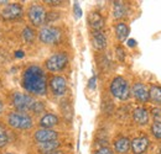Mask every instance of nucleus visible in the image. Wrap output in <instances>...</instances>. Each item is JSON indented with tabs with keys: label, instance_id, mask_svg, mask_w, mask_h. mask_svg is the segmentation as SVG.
I'll return each instance as SVG.
<instances>
[{
	"label": "nucleus",
	"instance_id": "6ab92c4d",
	"mask_svg": "<svg viewBox=\"0 0 161 154\" xmlns=\"http://www.w3.org/2000/svg\"><path fill=\"white\" fill-rule=\"evenodd\" d=\"M129 27L124 23V22H119L117 26H115V35H117V38L119 39L120 42H124L126 37L129 36Z\"/></svg>",
	"mask_w": 161,
	"mask_h": 154
},
{
	"label": "nucleus",
	"instance_id": "423d86ee",
	"mask_svg": "<svg viewBox=\"0 0 161 154\" xmlns=\"http://www.w3.org/2000/svg\"><path fill=\"white\" fill-rule=\"evenodd\" d=\"M39 39L43 44H55L61 39V30L55 26H45L39 32Z\"/></svg>",
	"mask_w": 161,
	"mask_h": 154
},
{
	"label": "nucleus",
	"instance_id": "473e14b6",
	"mask_svg": "<svg viewBox=\"0 0 161 154\" xmlns=\"http://www.w3.org/2000/svg\"><path fill=\"white\" fill-rule=\"evenodd\" d=\"M3 109H4V105H3V102L0 101V114L3 112Z\"/></svg>",
	"mask_w": 161,
	"mask_h": 154
},
{
	"label": "nucleus",
	"instance_id": "0eeeda50",
	"mask_svg": "<svg viewBox=\"0 0 161 154\" xmlns=\"http://www.w3.org/2000/svg\"><path fill=\"white\" fill-rule=\"evenodd\" d=\"M27 16L30 22L34 25V26H42L43 23H46V20H47V13L45 10L43 6L41 5H31L27 10Z\"/></svg>",
	"mask_w": 161,
	"mask_h": 154
},
{
	"label": "nucleus",
	"instance_id": "c85d7f7f",
	"mask_svg": "<svg viewBox=\"0 0 161 154\" xmlns=\"http://www.w3.org/2000/svg\"><path fill=\"white\" fill-rule=\"evenodd\" d=\"M89 88L91 89H94L96 88V77H92L89 80Z\"/></svg>",
	"mask_w": 161,
	"mask_h": 154
},
{
	"label": "nucleus",
	"instance_id": "2f4dec72",
	"mask_svg": "<svg viewBox=\"0 0 161 154\" xmlns=\"http://www.w3.org/2000/svg\"><path fill=\"white\" fill-rule=\"evenodd\" d=\"M128 44H129L130 47H134V46H135V41H134V39H129V43H128Z\"/></svg>",
	"mask_w": 161,
	"mask_h": 154
},
{
	"label": "nucleus",
	"instance_id": "6e6552de",
	"mask_svg": "<svg viewBox=\"0 0 161 154\" xmlns=\"http://www.w3.org/2000/svg\"><path fill=\"white\" fill-rule=\"evenodd\" d=\"M1 19L5 21H13L22 16L24 14V9L20 4L18 3H13V4H8L1 11Z\"/></svg>",
	"mask_w": 161,
	"mask_h": 154
},
{
	"label": "nucleus",
	"instance_id": "7ed1b4c3",
	"mask_svg": "<svg viewBox=\"0 0 161 154\" xmlns=\"http://www.w3.org/2000/svg\"><path fill=\"white\" fill-rule=\"evenodd\" d=\"M110 93L112 95L119 100H126L131 90H130V86H129V83L124 79L123 77H115L112 83H110Z\"/></svg>",
	"mask_w": 161,
	"mask_h": 154
},
{
	"label": "nucleus",
	"instance_id": "39448f33",
	"mask_svg": "<svg viewBox=\"0 0 161 154\" xmlns=\"http://www.w3.org/2000/svg\"><path fill=\"white\" fill-rule=\"evenodd\" d=\"M37 102V100H35L32 96L27 95V94H22V93H15L13 96V105L16 107V110H19L20 112L24 111H32L35 104Z\"/></svg>",
	"mask_w": 161,
	"mask_h": 154
},
{
	"label": "nucleus",
	"instance_id": "1a4fd4ad",
	"mask_svg": "<svg viewBox=\"0 0 161 154\" xmlns=\"http://www.w3.org/2000/svg\"><path fill=\"white\" fill-rule=\"evenodd\" d=\"M50 89L53 95L62 96L67 91V81L61 75H55L50 79Z\"/></svg>",
	"mask_w": 161,
	"mask_h": 154
},
{
	"label": "nucleus",
	"instance_id": "4468645a",
	"mask_svg": "<svg viewBox=\"0 0 161 154\" xmlns=\"http://www.w3.org/2000/svg\"><path fill=\"white\" fill-rule=\"evenodd\" d=\"M133 118H134L135 123H138L140 126H145L149 123L150 114L145 107H136L133 112Z\"/></svg>",
	"mask_w": 161,
	"mask_h": 154
},
{
	"label": "nucleus",
	"instance_id": "aec40b11",
	"mask_svg": "<svg viewBox=\"0 0 161 154\" xmlns=\"http://www.w3.org/2000/svg\"><path fill=\"white\" fill-rule=\"evenodd\" d=\"M126 15V8L121 1H114L113 4V16L115 19H121Z\"/></svg>",
	"mask_w": 161,
	"mask_h": 154
},
{
	"label": "nucleus",
	"instance_id": "2eb2a0df",
	"mask_svg": "<svg viewBox=\"0 0 161 154\" xmlns=\"http://www.w3.org/2000/svg\"><path fill=\"white\" fill-rule=\"evenodd\" d=\"M92 43H93L96 49H99V51L104 49L107 47V37H105V35L101 31H94L93 36H92Z\"/></svg>",
	"mask_w": 161,
	"mask_h": 154
},
{
	"label": "nucleus",
	"instance_id": "a878e982",
	"mask_svg": "<svg viewBox=\"0 0 161 154\" xmlns=\"http://www.w3.org/2000/svg\"><path fill=\"white\" fill-rule=\"evenodd\" d=\"M8 143H9V137H8V135L0 137V148H4Z\"/></svg>",
	"mask_w": 161,
	"mask_h": 154
},
{
	"label": "nucleus",
	"instance_id": "393cba45",
	"mask_svg": "<svg viewBox=\"0 0 161 154\" xmlns=\"http://www.w3.org/2000/svg\"><path fill=\"white\" fill-rule=\"evenodd\" d=\"M73 11H75V16H76L77 19H80V16H82V10H80L78 3H75V5H73Z\"/></svg>",
	"mask_w": 161,
	"mask_h": 154
},
{
	"label": "nucleus",
	"instance_id": "b1692460",
	"mask_svg": "<svg viewBox=\"0 0 161 154\" xmlns=\"http://www.w3.org/2000/svg\"><path fill=\"white\" fill-rule=\"evenodd\" d=\"M94 154H113V151L110 148H108V147H102L98 151H96Z\"/></svg>",
	"mask_w": 161,
	"mask_h": 154
},
{
	"label": "nucleus",
	"instance_id": "c756f323",
	"mask_svg": "<svg viewBox=\"0 0 161 154\" xmlns=\"http://www.w3.org/2000/svg\"><path fill=\"white\" fill-rule=\"evenodd\" d=\"M3 136H6V130H5V127L0 123V137H3Z\"/></svg>",
	"mask_w": 161,
	"mask_h": 154
},
{
	"label": "nucleus",
	"instance_id": "72a5a7b5",
	"mask_svg": "<svg viewBox=\"0 0 161 154\" xmlns=\"http://www.w3.org/2000/svg\"><path fill=\"white\" fill-rule=\"evenodd\" d=\"M0 18H1V13H0Z\"/></svg>",
	"mask_w": 161,
	"mask_h": 154
},
{
	"label": "nucleus",
	"instance_id": "f257e3e1",
	"mask_svg": "<svg viewBox=\"0 0 161 154\" xmlns=\"http://www.w3.org/2000/svg\"><path fill=\"white\" fill-rule=\"evenodd\" d=\"M22 86L26 91L42 96L47 91V80L43 70L37 65L29 67L22 75Z\"/></svg>",
	"mask_w": 161,
	"mask_h": 154
},
{
	"label": "nucleus",
	"instance_id": "f03ea898",
	"mask_svg": "<svg viewBox=\"0 0 161 154\" xmlns=\"http://www.w3.org/2000/svg\"><path fill=\"white\" fill-rule=\"evenodd\" d=\"M8 123L10 127L18 128V130H29L34 125L31 116L27 115L26 112H19V111L9 114Z\"/></svg>",
	"mask_w": 161,
	"mask_h": 154
},
{
	"label": "nucleus",
	"instance_id": "f704fd0d",
	"mask_svg": "<svg viewBox=\"0 0 161 154\" xmlns=\"http://www.w3.org/2000/svg\"><path fill=\"white\" fill-rule=\"evenodd\" d=\"M6 154H11V153H6Z\"/></svg>",
	"mask_w": 161,
	"mask_h": 154
},
{
	"label": "nucleus",
	"instance_id": "7c9ffc66",
	"mask_svg": "<svg viewBox=\"0 0 161 154\" xmlns=\"http://www.w3.org/2000/svg\"><path fill=\"white\" fill-rule=\"evenodd\" d=\"M46 154H64L62 151H53V152H50V153H46Z\"/></svg>",
	"mask_w": 161,
	"mask_h": 154
},
{
	"label": "nucleus",
	"instance_id": "20e7f679",
	"mask_svg": "<svg viewBox=\"0 0 161 154\" xmlns=\"http://www.w3.org/2000/svg\"><path fill=\"white\" fill-rule=\"evenodd\" d=\"M67 64H68V56L64 52H57L52 54L51 57L46 59V63H45L47 70L53 73L63 70L67 67Z\"/></svg>",
	"mask_w": 161,
	"mask_h": 154
},
{
	"label": "nucleus",
	"instance_id": "bb28decb",
	"mask_svg": "<svg viewBox=\"0 0 161 154\" xmlns=\"http://www.w3.org/2000/svg\"><path fill=\"white\" fill-rule=\"evenodd\" d=\"M117 54L119 56V59H120V60H124L125 53H124V49H123L121 47H118V48H117Z\"/></svg>",
	"mask_w": 161,
	"mask_h": 154
},
{
	"label": "nucleus",
	"instance_id": "ddd939ff",
	"mask_svg": "<svg viewBox=\"0 0 161 154\" xmlns=\"http://www.w3.org/2000/svg\"><path fill=\"white\" fill-rule=\"evenodd\" d=\"M88 23L89 26L94 30V31H101L104 27V18L97 11H92L88 14Z\"/></svg>",
	"mask_w": 161,
	"mask_h": 154
},
{
	"label": "nucleus",
	"instance_id": "9d476101",
	"mask_svg": "<svg viewBox=\"0 0 161 154\" xmlns=\"http://www.w3.org/2000/svg\"><path fill=\"white\" fill-rule=\"evenodd\" d=\"M34 137L37 143H46V142L56 141L58 138V133L51 128H40L35 132Z\"/></svg>",
	"mask_w": 161,
	"mask_h": 154
},
{
	"label": "nucleus",
	"instance_id": "f3484780",
	"mask_svg": "<svg viewBox=\"0 0 161 154\" xmlns=\"http://www.w3.org/2000/svg\"><path fill=\"white\" fill-rule=\"evenodd\" d=\"M56 125H58V117L53 114H46L42 116L40 120L41 128H52Z\"/></svg>",
	"mask_w": 161,
	"mask_h": 154
},
{
	"label": "nucleus",
	"instance_id": "9b49d317",
	"mask_svg": "<svg viewBox=\"0 0 161 154\" xmlns=\"http://www.w3.org/2000/svg\"><path fill=\"white\" fill-rule=\"evenodd\" d=\"M149 144H150L149 138L145 137V136H140V137H136V138H134L131 141L130 148H131L134 154H144L147 151Z\"/></svg>",
	"mask_w": 161,
	"mask_h": 154
},
{
	"label": "nucleus",
	"instance_id": "dca6fc26",
	"mask_svg": "<svg viewBox=\"0 0 161 154\" xmlns=\"http://www.w3.org/2000/svg\"><path fill=\"white\" fill-rule=\"evenodd\" d=\"M130 141H129V138H126V137H120V138H118L117 141H115V143H114V149H115V152L119 154H125L129 152V149H130Z\"/></svg>",
	"mask_w": 161,
	"mask_h": 154
},
{
	"label": "nucleus",
	"instance_id": "5701e85b",
	"mask_svg": "<svg viewBox=\"0 0 161 154\" xmlns=\"http://www.w3.org/2000/svg\"><path fill=\"white\" fill-rule=\"evenodd\" d=\"M151 135L154 136L156 139H161V121H155L151 125Z\"/></svg>",
	"mask_w": 161,
	"mask_h": 154
},
{
	"label": "nucleus",
	"instance_id": "4be33fe9",
	"mask_svg": "<svg viewBox=\"0 0 161 154\" xmlns=\"http://www.w3.org/2000/svg\"><path fill=\"white\" fill-rule=\"evenodd\" d=\"M22 37L27 42V43H32L34 41H35V37H36V35H35V31L31 28V27H25L24 28V31H22Z\"/></svg>",
	"mask_w": 161,
	"mask_h": 154
},
{
	"label": "nucleus",
	"instance_id": "f8f14e48",
	"mask_svg": "<svg viewBox=\"0 0 161 154\" xmlns=\"http://www.w3.org/2000/svg\"><path fill=\"white\" fill-rule=\"evenodd\" d=\"M131 93L134 97L140 102H147L150 100V93L145 84L142 83H135L131 88Z\"/></svg>",
	"mask_w": 161,
	"mask_h": 154
},
{
	"label": "nucleus",
	"instance_id": "a211bd4d",
	"mask_svg": "<svg viewBox=\"0 0 161 154\" xmlns=\"http://www.w3.org/2000/svg\"><path fill=\"white\" fill-rule=\"evenodd\" d=\"M39 151L42 152L43 154L50 153V152H53V151H57V148L60 147V142L56 139V141H51V142H46V143H39Z\"/></svg>",
	"mask_w": 161,
	"mask_h": 154
},
{
	"label": "nucleus",
	"instance_id": "412c9836",
	"mask_svg": "<svg viewBox=\"0 0 161 154\" xmlns=\"http://www.w3.org/2000/svg\"><path fill=\"white\" fill-rule=\"evenodd\" d=\"M149 93H150V100L158 105H161V86L153 85L149 89Z\"/></svg>",
	"mask_w": 161,
	"mask_h": 154
},
{
	"label": "nucleus",
	"instance_id": "cd10ccee",
	"mask_svg": "<svg viewBox=\"0 0 161 154\" xmlns=\"http://www.w3.org/2000/svg\"><path fill=\"white\" fill-rule=\"evenodd\" d=\"M46 3H47L48 5H53V6H56V5H61L62 1H60V0H53V1H52V0H48V1H46Z\"/></svg>",
	"mask_w": 161,
	"mask_h": 154
}]
</instances>
